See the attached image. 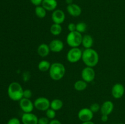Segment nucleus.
<instances>
[{
    "instance_id": "obj_1",
    "label": "nucleus",
    "mask_w": 125,
    "mask_h": 124,
    "mask_svg": "<svg viewBox=\"0 0 125 124\" xmlns=\"http://www.w3.org/2000/svg\"><path fill=\"white\" fill-rule=\"evenodd\" d=\"M98 53L92 48L85 49L83 52L82 60L88 67H95L99 62Z\"/></svg>"
},
{
    "instance_id": "obj_2",
    "label": "nucleus",
    "mask_w": 125,
    "mask_h": 124,
    "mask_svg": "<svg viewBox=\"0 0 125 124\" xmlns=\"http://www.w3.org/2000/svg\"><path fill=\"white\" fill-rule=\"evenodd\" d=\"M23 90L21 85L18 82H12L7 88V94L9 97L13 101H20L23 98Z\"/></svg>"
},
{
    "instance_id": "obj_3",
    "label": "nucleus",
    "mask_w": 125,
    "mask_h": 124,
    "mask_svg": "<svg viewBox=\"0 0 125 124\" xmlns=\"http://www.w3.org/2000/svg\"><path fill=\"white\" fill-rule=\"evenodd\" d=\"M65 71V66L62 63L55 62L51 64L49 70V74L52 80L58 81L64 77Z\"/></svg>"
},
{
    "instance_id": "obj_4",
    "label": "nucleus",
    "mask_w": 125,
    "mask_h": 124,
    "mask_svg": "<svg viewBox=\"0 0 125 124\" xmlns=\"http://www.w3.org/2000/svg\"><path fill=\"white\" fill-rule=\"evenodd\" d=\"M83 37L82 34L78 32H70L67 35L66 42L71 47H78L82 44Z\"/></svg>"
},
{
    "instance_id": "obj_5",
    "label": "nucleus",
    "mask_w": 125,
    "mask_h": 124,
    "mask_svg": "<svg viewBox=\"0 0 125 124\" xmlns=\"http://www.w3.org/2000/svg\"><path fill=\"white\" fill-rule=\"evenodd\" d=\"M83 51L79 47H72L67 54V59L70 63H76L82 59Z\"/></svg>"
},
{
    "instance_id": "obj_6",
    "label": "nucleus",
    "mask_w": 125,
    "mask_h": 124,
    "mask_svg": "<svg viewBox=\"0 0 125 124\" xmlns=\"http://www.w3.org/2000/svg\"><path fill=\"white\" fill-rule=\"evenodd\" d=\"M50 102L48 98L46 97H38L34 102V108L41 111H46L50 108Z\"/></svg>"
},
{
    "instance_id": "obj_7",
    "label": "nucleus",
    "mask_w": 125,
    "mask_h": 124,
    "mask_svg": "<svg viewBox=\"0 0 125 124\" xmlns=\"http://www.w3.org/2000/svg\"><path fill=\"white\" fill-rule=\"evenodd\" d=\"M94 113L90 110V108H84L81 109L78 113V119L82 122H85L92 121V120L94 118Z\"/></svg>"
},
{
    "instance_id": "obj_8",
    "label": "nucleus",
    "mask_w": 125,
    "mask_h": 124,
    "mask_svg": "<svg viewBox=\"0 0 125 124\" xmlns=\"http://www.w3.org/2000/svg\"><path fill=\"white\" fill-rule=\"evenodd\" d=\"M82 80L87 83H90L94 80L95 78V72L94 68L91 67H85L81 71Z\"/></svg>"
},
{
    "instance_id": "obj_9",
    "label": "nucleus",
    "mask_w": 125,
    "mask_h": 124,
    "mask_svg": "<svg viewBox=\"0 0 125 124\" xmlns=\"http://www.w3.org/2000/svg\"><path fill=\"white\" fill-rule=\"evenodd\" d=\"M20 108L24 113H32L34 109V103L30 100V98H23L19 101Z\"/></svg>"
},
{
    "instance_id": "obj_10",
    "label": "nucleus",
    "mask_w": 125,
    "mask_h": 124,
    "mask_svg": "<svg viewBox=\"0 0 125 124\" xmlns=\"http://www.w3.org/2000/svg\"><path fill=\"white\" fill-rule=\"evenodd\" d=\"M125 91V88L123 84L117 83L112 86V89H111V94L114 98L116 99H119L124 96Z\"/></svg>"
},
{
    "instance_id": "obj_11",
    "label": "nucleus",
    "mask_w": 125,
    "mask_h": 124,
    "mask_svg": "<svg viewBox=\"0 0 125 124\" xmlns=\"http://www.w3.org/2000/svg\"><path fill=\"white\" fill-rule=\"evenodd\" d=\"M51 19L54 23L62 24L65 19V14L61 9H56L52 12Z\"/></svg>"
},
{
    "instance_id": "obj_12",
    "label": "nucleus",
    "mask_w": 125,
    "mask_h": 124,
    "mask_svg": "<svg viewBox=\"0 0 125 124\" xmlns=\"http://www.w3.org/2000/svg\"><path fill=\"white\" fill-rule=\"evenodd\" d=\"M39 118L32 113H23L21 116V122L23 124H38Z\"/></svg>"
},
{
    "instance_id": "obj_13",
    "label": "nucleus",
    "mask_w": 125,
    "mask_h": 124,
    "mask_svg": "<svg viewBox=\"0 0 125 124\" xmlns=\"http://www.w3.org/2000/svg\"><path fill=\"white\" fill-rule=\"evenodd\" d=\"M49 47H50V51L51 52H53L54 53H58V52H61L63 49L64 44L61 40L55 39V40H52L50 43Z\"/></svg>"
},
{
    "instance_id": "obj_14",
    "label": "nucleus",
    "mask_w": 125,
    "mask_h": 124,
    "mask_svg": "<svg viewBox=\"0 0 125 124\" xmlns=\"http://www.w3.org/2000/svg\"><path fill=\"white\" fill-rule=\"evenodd\" d=\"M67 10L70 15L73 17H78L80 16L82 13V9L79 5L76 4L72 3L71 4L67 5Z\"/></svg>"
},
{
    "instance_id": "obj_15",
    "label": "nucleus",
    "mask_w": 125,
    "mask_h": 124,
    "mask_svg": "<svg viewBox=\"0 0 125 124\" xmlns=\"http://www.w3.org/2000/svg\"><path fill=\"white\" fill-rule=\"evenodd\" d=\"M114 108V105L112 101L107 100L103 102L101 105V114H104V115H110L112 113Z\"/></svg>"
},
{
    "instance_id": "obj_16",
    "label": "nucleus",
    "mask_w": 125,
    "mask_h": 124,
    "mask_svg": "<svg viewBox=\"0 0 125 124\" xmlns=\"http://www.w3.org/2000/svg\"><path fill=\"white\" fill-rule=\"evenodd\" d=\"M57 5L58 3L57 0H43L41 6H42L46 11L53 12L56 9Z\"/></svg>"
},
{
    "instance_id": "obj_17",
    "label": "nucleus",
    "mask_w": 125,
    "mask_h": 124,
    "mask_svg": "<svg viewBox=\"0 0 125 124\" xmlns=\"http://www.w3.org/2000/svg\"><path fill=\"white\" fill-rule=\"evenodd\" d=\"M50 49L47 44L42 43L37 48V53L41 57H46L50 54Z\"/></svg>"
},
{
    "instance_id": "obj_18",
    "label": "nucleus",
    "mask_w": 125,
    "mask_h": 124,
    "mask_svg": "<svg viewBox=\"0 0 125 124\" xmlns=\"http://www.w3.org/2000/svg\"><path fill=\"white\" fill-rule=\"evenodd\" d=\"M81 44L85 49L92 48L94 44V39L92 36L90 35H85L83 36Z\"/></svg>"
},
{
    "instance_id": "obj_19",
    "label": "nucleus",
    "mask_w": 125,
    "mask_h": 124,
    "mask_svg": "<svg viewBox=\"0 0 125 124\" xmlns=\"http://www.w3.org/2000/svg\"><path fill=\"white\" fill-rule=\"evenodd\" d=\"M63 106V103L62 100L59 98H55L50 102V108L54 109V111H59L62 108Z\"/></svg>"
},
{
    "instance_id": "obj_20",
    "label": "nucleus",
    "mask_w": 125,
    "mask_h": 124,
    "mask_svg": "<svg viewBox=\"0 0 125 124\" xmlns=\"http://www.w3.org/2000/svg\"><path fill=\"white\" fill-rule=\"evenodd\" d=\"M62 28L61 24L54 23L50 27V32L54 36H58L62 33Z\"/></svg>"
},
{
    "instance_id": "obj_21",
    "label": "nucleus",
    "mask_w": 125,
    "mask_h": 124,
    "mask_svg": "<svg viewBox=\"0 0 125 124\" xmlns=\"http://www.w3.org/2000/svg\"><path fill=\"white\" fill-rule=\"evenodd\" d=\"M87 87V83L83 80H78L74 84V89L78 91H84Z\"/></svg>"
},
{
    "instance_id": "obj_22",
    "label": "nucleus",
    "mask_w": 125,
    "mask_h": 124,
    "mask_svg": "<svg viewBox=\"0 0 125 124\" xmlns=\"http://www.w3.org/2000/svg\"><path fill=\"white\" fill-rule=\"evenodd\" d=\"M51 65V64L50 63V62L43 60L39 62L38 64V69L41 72H46L50 70Z\"/></svg>"
},
{
    "instance_id": "obj_23",
    "label": "nucleus",
    "mask_w": 125,
    "mask_h": 124,
    "mask_svg": "<svg viewBox=\"0 0 125 124\" xmlns=\"http://www.w3.org/2000/svg\"><path fill=\"white\" fill-rule=\"evenodd\" d=\"M35 13L39 18H44L46 15V10L42 6H36L35 8Z\"/></svg>"
},
{
    "instance_id": "obj_24",
    "label": "nucleus",
    "mask_w": 125,
    "mask_h": 124,
    "mask_svg": "<svg viewBox=\"0 0 125 124\" xmlns=\"http://www.w3.org/2000/svg\"><path fill=\"white\" fill-rule=\"evenodd\" d=\"M87 24L84 22H79L78 24H76V31L78 32L82 33L85 32L87 30Z\"/></svg>"
},
{
    "instance_id": "obj_25",
    "label": "nucleus",
    "mask_w": 125,
    "mask_h": 124,
    "mask_svg": "<svg viewBox=\"0 0 125 124\" xmlns=\"http://www.w3.org/2000/svg\"><path fill=\"white\" fill-rule=\"evenodd\" d=\"M56 111H54V109H51V108H49L46 111V117L48 118L49 119H54L56 117Z\"/></svg>"
},
{
    "instance_id": "obj_26",
    "label": "nucleus",
    "mask_w": 125,
    "mask_h": 124,
    "mask_svg": "<svg viewBox=\"0 0 125 124\" xmlns=\"http://www.w3.org/2000/svg\"><path fill=\"white\" fill-rule=\"evenodd\" d=\"M90 110L93 112L94 113H97L99 111H100V109H101V105L98 104L97 103H92L91 105L90 106Z\"/></svg>"
},
{
    "instance_id": "obj_27",
    "label": "nucleus",
    "mask_w": 125,
    "mask_h": 124,
    "mask_svg": "<svg viewBox=\"0 0 125 124\" xmlns=\"http://www.w3.org/2000/svg\"><path fill=\"white\" fill-rule=\"evenodd\" d=\"M32 96V92L31 90L29 89H26L24 90V92H23V98H31Z\"/></svg>"
},
{
    "instance_id": "obj_28",
    "label": "nucleus",
    "mask_w": 125,
    "mask_h": 124,
    "mask_svg": "<svg viewBox=\"0 0 125 124\" xmlns=\"http://www.w3.org/2000/svg\"><path fill=\"white\" fill-rule=\"evenodd\" d=\"M50 119L46 117H42L39 119L38 124H49Z\"/></svg>"
},
{
    "instance_id": "obj_29",
    "label": "nucleus",
    "mask_w": 125,
    "mask_h": 124,
    "mask_svg": "<svg viewBox=\"0 0 125 124\" xmlns=\"http://www.w3.org/2000/svg\"><path fill=\"white\" fill-rule=\"evenodd\" d=\"M7 124H21V121L17 117H12L8 120Z\"/></svg>"
},
{
    "instance_id": "obj_30",
    "label": "nucleus",
    "mask_w": 125,
    "mask_h": 124,
    "mask_svg": "<svg viewBox=\"0 0 125 124\" xmlns=\"http://www.w3.org/2000/svg\"><path fill=\"white\" fill-rule=\"evenodd\" d=\"M67 28H68V30H69V32H74L76 31V24H75L74 23H70L68 24V26H67Z\"/></svg>"
},
{
    "instance_id": "obj_31",
    "label": "nucleus",
    "mask_w": 125,
    "mask_h": 124,
    "mask_svg": "<svg viewBox=\"0 0 125 124\" xmlns=\"http://www.w3.org/2000/svg\"><path fill=\"white\" fill-rule=\"evenodd\" d=\"M30 77L31 75L29 72L26 71L23 74V79L24 81H28L30 79Z\"/></svg>"
},
{
    "instance_id": "obj_32",
    "label": "nucleus",
    "mask_w": 125,
    "mask_h": 124,
    "mask_svg": "<svg viewBox=\"0 0 125 124\" xmlns=\"http://www.w3.org/2000/svg\"><path fill=\"white\" fill-rule=\"evenodd\" d=\"M43 1V0H30L31 2L34 6H35V7H36V6H41Z\"/></svg>"
},
{
    "instance_id": "obj_33",
    "label": "nucleus",
    "mask_w": 125,
    "mask_h": 124,
    "mask_svg": "<svg viewBox=\"0 0 125 124\" xmlns=\"http://www.w3.org/2000/svg\"><path fill=\"white\" fill-rule=\"evenodd\" d=\"M108 115H104V114H102L101 117V120L103 122H106L108 121Z\"/></svg>"
},
{
    "instance_id": "obj_34",
    "label": "nucleus",
    "mask_w": 125,
    "mask_h": 124,
    "mask_svg": "<svg viewBox=\"0 0 125 124\" xmlns=\"http://www.w3.org/2000/svg\"><path fill=\"white\" fill-rule=\"evenodd\" d=\"M49 124H62V123L61 122V121L57 119H52L51 121H50Z\"/></svg>"
},
{
    "instance_id": "obj_35",
    "label": "nucleus",
    "mask_w": 125,
    "mask_h": 124,
    "mask_svg": "<svg viewBox=\"0 0 125 124\" xmlns=\"http://www.w3.org/2000/svg\"><path fill=\"white\" fill-rule=\"evenodd\" d=\"M73 0H65V2L67 4V5H69L73 3Z\"/></svg>"
},
{
    "instance_id": "obj_36",
    "label": "nucleus",
    "mask_w": 125,
    "mask_h": 124,
    "mask_svg": "<svg viewBox=\"0 0 125 124\" xmlns=\"http://www.w3.org/2000/svg\"><path fill=\"white\" fill-rule=\"evenodd\" d=\"M81 124H95L92 121H89V122H83Z\"/></svg>"
},
{
    "instance_id": "obj_37",
    "label": "nucleus",
    "mask_w": 125,
    "mask_h": 124,
    "mask_svg": "<svg viewBox=\"0 0 125 124\" xmlns=\"http://www.w3.org/2000/svg\"><path fill=\"white\" fill-rule=\"evenodd\" d=\"M123 124V123H120V124Z\"/></svg>"
}]
</instances>
